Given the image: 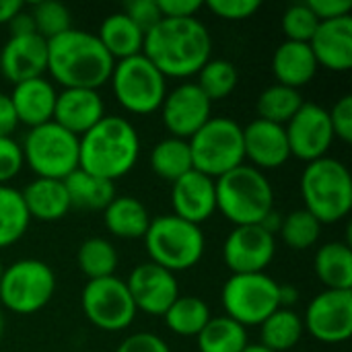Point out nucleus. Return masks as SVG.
Listing matches in <instances>:
<instances>
[{"label":"nucleus","mask_w":352,"mask_h":352,"mask_svg":"<svg viewBox=\"0 0 352 352\" xmlns=\"http://www.w3.org/2000/svg\"><path fill=\"white\" fill-rule=\"evenodd\" d=\"M142 54L165 78H188L212 58V37L198 19H161L144 33Z\"/></svg>","instance_id":"f257e3e1"},{"label":"nucleus","mask_w":352,"mask_h":352,"mask_svg":"<svg viewBox=\"0 0 352 352\" xmlns=\"http://www.w3.org/2000/svg\"><path fill=\"white\" fill-rule=\"evenodd\" d=\"M116 60L95 33L70 29L47 41V72L62 89H95L109 82Z\"/></svg>","instance_id":"f03ea898"},{"label":"nucleus","mask_w":352,"mask_h":352,"mask_svg":"<svg viewBox=\"0 0 352 352\" xmlns=\"http://www.w3.org/2000/svg\"><path fill=\"white\" fill-rule=\"evenodd\" d=\"M140 157V136L130 120L105 116L78 138V169L107 182L128 175Z\"/></svg>","instance_id":"7ed1b4c3"},{"label":"nucleus","mask_w":352,"mask_h":352,"mask_svg":"<svg viewBox=\"0 0 352 352\" xmlns=\"http://www.w3.org/2000/svg\"><path fill=\"white\" fill-rule=\"evenodd\" d=\"M303 208L322 225L340 223L351 214L352 175L349 167L332 157L305 165L301 173Z\"/></svg>","instance_id":"20e7f679"},{"label":"nucleus","mask_w":352,"mask_h":352,"mask_svg":"<svg viewBox=\"0 0 352 352\" xmlns=\"http://www.w3.org/2000/svg\"><path fill=\"white\" fill-rule=\"evenodd\" d=\"M217 182V210L235 227L260 225L274 210V190L266 173L239 165Z\"/></svg>","instance_id":"39448f33"},{"label":"nucleus","mask_w":352,"mask_h":352,"mask_svg":"<svg viewBox=\"0 0 352 352\" xmlns=\"http://www.w3.org/2000/svg\"><path fill=\"white\" fill-rule=\"evenodd\" d=\"M142 239L151 258L148 262L173 274L194 268L202 260L206 250L202 229L175 214H163L153 219Z\"/></svg>","instance_id":"423d86ee"},{"label":"nucleus","mask_w":352,"mask_h":352,"mask_svg":"<svg viewBox=\"0 0 352 352\" xmlns=\"http://www.w3.org/2000/svg\"><path fill=\"white\" fill-rule=\"evenodd\" d=\"M109 82L116 101L134 116L159 111L169 91L167 78L144 54L116 62Z\"/></svg>","instance_id":"0eeeda50"},{"label":"nucleus","mask_w":352,"mask_h":352,"mask_svg":"<svg viewBox=\"0 0 352 352\" xmlns=\"http://www.w3.org/2000/svg\"><path fill=\"white\" fill-rule=\"evenodd\" d=\"M188 144L194 169L212 179H219L245 163L243 126L231 118H210Z\"/></svg>","instance_id":"6e6552de"},{"label":"nucleus","mask_w":352,"mask_h":352,"mask_svg":"<svg viewBox=\"0 0 352 352\" xmlns=\"http://www.w3.org/2000/svg\"><path fill=\"white\" fill-rule=\"evenodd\" d=\"M21 148L23 161L35 177L66 179L78 169V136L56 122L29 128Z\"/></svg>","instance_id":"1a4fd4ad"},{"label":"nucleus","mask_w":352,"mask_h":352,"mask_svg":"<svg viewBox=\"0 0 352 352\" xmlns=\"http://www.w3.org/2000/svg\"><path fill=\"white\" fill-rule=\"evenodd\" d=\"M56 293V274L50 264L25 258L4 268L0 278V305L16 316L41 311Z\"/></svg>","instance_id":"9d476101"},{"label":"nucleus","mask_w":352,"mask_h":352,"mask_svg":"<svg viewBox=\"0 0 352 352\" xmlns=\"http://www.w3.org/2000/svg\"><path fill=\"white\" fill-rule=\"evenodd\" d=\"M278 291L280 285L266 272L231 274L221 291L225 316L241 324L245 330L260 326L280 307Z\"/></svg>","instance_id":"9b49d317"},{"label":"nucleus","mask_w":352,"mask_h":352,"mask_svg":"<svg viewBox=\"0 0 352 352\" xmlns=\"http://www.w3.org/2000/svg\"><path fill=\"white\" fill-rule=\"evenodd\" d=\"M85 318L103 332H122L136 320V305L128 293L126 280L118 276L87 280L80 293Z\"/></svg>","instance_id":"f8f14e48"},{"label":"nucleus","mask_w":352,"mask_h":352,"mask_svg":"<svg viewBox=\"0 0 352 352\" xmlns=\"http://www.w3.org/2000/svg\"><path fill=\"white\" fill-rule=\"evenodd\" d=\"M301 320L305 332L318 342H346L352 334V291H322L309 301Z\"/></svg>","instance_id":"ddd939ff"},{"label":"nucleus","mask_w":352,"mask_h":352,"mask_svg":"<svg viewBox=\"0 0 352 352\" xmlns=\"http://www.w3.org/2000/svg\"><path fill=\"white\" fill-rule=\"evenodd\" d=\"M291 157L311 163L328 157L334 144V130L330 124L328 109L318 103H303L301 109L285 126Z\"/></svg>","instance_id":"4468645a"},{"label":"nucleus","mask_w":352,"mask_h":352,"mask_svg":"<svg viewBox=\"0 0 352 352\" xmlns=\"http://www.w3.org/2000/svg\"><path fill=\"white\" fill-rule=\"evenodd\" d=\"M159 111L169 136L190 140L212 118V101L196 82H182L167 91Z\"/></svg>","instance_id":"2eb2a0df"},{"label":"nucleus","mask_w":352,"mask_h":352,"mask_svg":"<svg viewBox=\"0 0 352 352\" xmlns=\"http://www.w3.org/2000/svg\"><path fill=\"white\" fill-rule=\"evenodd\" d=\"M276 256V237L260 225L233 227L223 245V260L231 274L264 272Z\"/></svg>","instance_id":"dca6fc26"},{"label":"nucleus","mask_w":352,"mask_h":352,"mask_svg":"<svg viewBox=\"0 0 352 352\" xmlns=\"http://www.w3.org/2000/svg\"><path fill=\"white\" fill-rule=\"evenodd\" d=\"M126 287L136 305V311L157 318H163L179 297L175 274L153 262L138 264L126 278Z\"/></svg>","instance_id":"f3484780"},{"label":"nucleus","mask_w":352,"mask_h":352,"mask_svg":"<svg viewBox=\"0 0 352 352\" xmlns=\"http://www.w3.org/2000/svg\"><path fill=\"white\" fill-rule=\"evenodd\" d=\"M47 72V41L37 35H10L0 50V74L19 85Z\"/></svg>","instance_id":"a211bd4d"},{"label":"nucleus","mask_w":352,"mask_h":352,"mask_svg":"<svg viewBox=\"0 0 352 352\" xmlns=\"http://www.w3.org/2000/svg\"><path fill=\"white\" fill-rule=\"evenodd\" d=\"M171 208L175 217L200 227L217 212V182L196 169L188 171L171 184Z\"/></svg>","instance_id":"6ab92c4d"},{"label":"nucleus","mask_w":352,"mask_h":352,"mask_svg":"<svg viewBox=\"0 0 352 352\" xmlns=\"http://www.w3.org/2000/svg\"><path fill=\"white\" fill-rule=\"evenodd\" d=\"M243 155L252 167L280 169L291 159V148L287 140L285 126L256 118L243 128Z\"/></svg>","instance_id":"aec40b11"},{"label":"nucleus","mask_w":352,"mask_h":352,"mask_svg":"<svg viewBox=\"0 0 352 352\" xmlns=\"http://www.w3.org/2000/svg\"><path fill=\"white\" fill-rule=\"evenodd\" d=\"M105 103L95 89H62L58 91L54 120L58 126L74 136L87 134L105 118Z\"/></svg>","instance_id":"412c9836"},{"label":"nucleus","mask_w":352,"mask_h":352,"mask_svg":"<svg viewBox=\"0 0 352 352\" xmlns=\"http://www.w3.org/2000/svg\"><path fill=\"white\" fill-rule=\"evenodd\" d=\"M320 68L349 72L352 68V16L322 21L309 41Z\"/></svg>","instance_id":"4be33fe9"},{"label":"nucleus","mask_w":352,"mask_h":352,"mask_svg":"<svg viewBox=\"0 0 352 352\" xmlns=\"http://www.w3.org/2000/svg\"><path fill=\"white\" fill-rule=\"evenodd\" d=\"M8 97H10V105L16 116V122L27 128H35L54 120L58 91H56V85L47 80L45 76L14 85Z\"/></svg>","instance_id":"5701e85b"},{"label":"nucleus","mask_w":352,"mask_h":352,"mask_svg":"<svg viewBox=\"0 0 352 352\" xmlns=\"http://www.w3.org/2000/svg\"><path fill=\"white\" fill-rule=\"evenodd\" d=\"M21 196L31 221L35 219L41 223H54L64 219L72 208L64 179L35 177L25 186Z\"/></svg>","instance_id":"b1692460"},{"label":"nucleus","mask_w":352,"mask_h":352,"mask_svg":"<svg viewBox=\"0 0 352 352\" xmlns=\"http://www.w3.org/2000/svg\"><path fill=\"white\" fill-rule=\"evenodd\" d=\"M318 62L309 47V43L299 41H283L272 56V74L278 85L301 89L314 80L318 74Z\"/></svg>","instance_id":"393cba45"},{"label":"nucleus","mask_w":352,"mask_h":352,"mask_svg":"<svg viewBox=\"0 0 352 352\" xmlns=\"http://www.w3.org/2000/svg\"><path fill=\"white\" fill-rule=\"evenodd\" d=\"M151 221L146 206L132 196H116L103 210L105 229L120 239H142Z\"/></svg>","instance_id":"a878e982"},{"label":"nucleus","mask_w":352,"mask_h":352,"mask_svg":"<svg viewBox=\"0 0 352 352\" xmlns=\"http://www.w3.org/2000/svg\"><path fill=\"white\" fill-rule=\"evenodd\" d=\"M314 270L330 291H352V250L349 241H330L318 248Z\"/></svg>","instance_id":"bb28decb"},{"label":"nucleus","mask_w":352,"mask_h":352,"mask_svg":"<svg viewBox=\"0 0 352 352\" xmlns=\"http://www.w3.org/2000/svg\"><path fill=\"white\" fill-rule=\"evenodd\" d=\"M95 35L116 62L142 54L144 33L122 10L107 14Z\"/></svg>","instance_id":"cd10ccee"},{"label":"nucleus","mask_w":352,"mask_h":352,"mask_svg":"<svg viewBox=\"0 0 352 352\" xmlns=\"http://www.w3.org/2000/svg\"><path fill=\"white\" fill-rule=\"evenodd\" d=\"M305 334L303 320L295 309L278 307L260 324V344L272 352L293 351Z\"/></svg>","instance_id":"c85d7f7f"},{"label":"nucleus","mask_w":352,"mask_h":352,"mask_svg":"<svg viewBox=\"0 0 352 352\" xmlns=\"http://www.w3.org/2000/svg\"><path fill=\"white\" fill-rule=\"evenodd\" d=\"M70 204L82 210H105L107 204L118 196L116 186L107 179H101L97 175H91L82 169L72 171L64 179Z\"/></svg>","instance_id":"c756f323"},{"label":"nucleus","mask_w":352,"mask_h":352,"mask_svg":"<svg viewBox=\"0 0 352 352\" xmlns=\"http://www.w3.org/2000/svg\"><path fill=\"white\" fill-rule=\"evenodd\" d=\"M210 318L212 316L208 303L196 295H179L163 316L167 328L184 338H196L210 322Z\"/></svg>","instance_id":"7c9ffc66"},{"label":"nucleus","mask_w":352,"mask_h":352,"mask_svg":"<svg viewBox=\"0 0 352 352\" xmlns=\"http://www.w3.org/2000/svg\"><path fill=\"white\" fill-rule=\"evenodd\" d=\"M151 169L157 177L173 184L182 175L194 169L190 144L184 138L167 136L157 142L151 151Z\"/></svg>","instance_id":"2f4dec72"},{"label":"nucleus","mask_w":352,"mask_h":352,"mask_svg":"<svg viewBox=\"0 0 352 352\" xmlns=\"http://www.w3.org/2000/svg\"><path fill=\"white\" fill-rule=\"evenodd\" d=\"M200 352H243L250 344L248 330L227 316L210 318L204 330L196 336Z\"/></svg>","instance_id":"473e14b6"},{"label":"nucleus","mask_w":352,"mask_h":352,"mask_svg":"<svg viewBox=\"0 0 352 352\" xmlns=\"http://www.w3.org/2000/svg\"><path fill=\"white\" fill-rule=\"evenodd\" d=\"M303 97L301 91L285 87V85H270L266 87L258 101H256V111L260 120L278 124V126H287L291 122V118L301 109L303 105Z\"/></svg>","instance_id":"72a5a7b5"},{"label":"nucleus","mask_w":352,"mask_h":352,"mask_svg":"<svg viewBox=\"0 0 352 352\" xmlns=\"http://www.w3.org/2000/svg\"><path fill=\"white\" fill-rule=\"evenodd\" d=\"M120 256L111 241L103 237H89L80 243L76 254V264L89 280L116 276Z\"/></svg>","instance_id":"f704fd0d"},{"label":"nucleus","mask_w":352,"mask_h":352,"mask_svg":"<svg viewBox=\"0 0 352 352\" xmlns=\"http://www.w3.org/2000/svg\"><path fill=\"white\" fill-rule=\"evenodd\" d=\"M29 214L23 204L21 190L0 186V250L14 245L29 229Z\"/></svg>","instance_id":"c9c22d12"},{"label":"nucleus","mask_w":352,"mask_h":352,"mask_svg":"<svg viewBox=\"0 0 352 352\" xmlns=\"http://www.w3.org/2000/svg\"><path fill=\"white\" fill-rule=\"evenodd\" d=\"M239 82L237 66L225 58H210L198 72V87L210 101L227 99Z\"/></svg>","instance_id":"e433bc0d"},{"label":"nucleus","mask_w":352,"mask_h":352,"mask_svg":"<svg viewBox=\"0 0 352 352\" xmlns=\"http://www.w3.org/2000/svg\"><path fill=\"white\" fill-rule=\"evenodd\" d=\"M322 227L324 225L314 214H309L305 208H297L283 219L278 235L293 252H305L309 248H316L322 237Z\"/></svg>","instance_id":"4c0bfd02"},{"label":"nucleus","mask_w":352,"mask_h":352,"mask_svg":"<svg viewBox=\"0 0 352 352\" xmlns=\"http://www.w3.org/2000/svg\"><path fill=\"white\" fill-rule=\"evenodd\" d=\"M29 12L33 16L37 35H41L45 41L72 29V14L62 2H56V0L35 2L29 8Z\"/></svg>","instance_id":"58836bf2"},{"label":"nucleus","mask_w":352,"mask_h":352,"mask_svg":"<svg viewBox=\"0 0 352 352\" xmlns=\"http://www.w3.org/2000/svg\"><path fill=\"white\" fill-rule=\"evenodd\" d=\"M318 25H320V19L314 14V10L307 6V2L291 4L283 12V19H280V27H283L287 41L309 43Z\"/></svg>","instance_id":"ea45409f"},{"label":"nucleus","mask_w":352,"mask_h":352,"mask_svg":"<svg viewBox=\"0 0 352 352\" xmlns=\"http://www.w3.org/2000/svg\"><path fill=\"white\" fill-rule=\"evenodd\" d=\"M23 148L12 136L0 138V186H8L23 169Z\"/></svg>","instance_id":"a19ab883"},{"label":"nucleus","mask_w":352,"mask_h":352,"mask_svg":"<svg viewBox=\"0 0 352 352\" xmlns=\"http://www.w3.org/2000/svg\"><path fill=\"white\" fill-rule=\"evenodd\" d=\"M204 6L214 16H221L225 21H245L260 10L262 2L260 0H208Z\"/></svg>","instance_id":"79ce46f5"},{"label":"nucleus","mask_w":352,"mask_h":352,"mask_svg":"<svg viewBox=\"0 0 352 352\" xmlns=\"http://www.w3.org/2000/svg\"><path fill=\"white\" fill-rule=\"evenodd\" d=\"M122 12L142 31H151L163 16H161V10H159V4L157 0H130L124 4Z\"/></svg>","instance_id":"37998d69"},{"label":"nucleus","mask_w":352,"mask_h":352,"mask_svg":"<svg viewBox=\"0 0 352 352\" xmlns=\"http://www.w3.org/2000/svg\"><path fill=\"white\" fill-rule=\"evenodd\" d=\"M330 124L334 130V138L342 142H352V95H342L332 109H328Z\"/></svg>","instance_id":"c03bdc74"},{"label":"nucleus","mask_w":352,"mask_h":352,"mask_svg":"<svg viewBox=\"0 0 352 352\" xmlns=\"http://www.w3.org/2000/svg\"><path fill=\"white\" fill-rule=\"evenodd\" d=\"M116 352H171L169 344L153 332H134L122 340Z\"/></svg>","instance_id":"a18cd8bd"},{"label":"nucleus","mask_w":352,"mask_h":352,"mask_svg":"<svg viewBox=\"0 0 352 352\" xmlns=\"http://www.w3.org/2000/svg\"><path fill=\"white\" fill-rule=\"evenodd\" d=\"M157 4L163 19H192L204 8L200 0H157Z\"/></svg>","instance_id":"49530a36"},{"label":"nucleus","mask_w":352,"mask_h":352,"mask_svg":"<svg viewBox=\"0 0 352 352\" xmlns=\"http://www.w3.org/2000/svg\"><path fill=\"white\" fill-rule=\"evenodd\" d=\"M307 6L322 21H332L340 16H349L352 10L351 0H307Z\"/></svg>","instance_id":"de8ad7c7"},{"label":"nucleus","mask_w":352,"mask_h":352,"mask_svg":"<svg viewBox=\"0 0 352 352\" xmlns=\"http://www.w3.org/2000/svg\"><path fill=\"white\" fill-rule=\"evenodd\" d=\"M16 126H19V122H16V116L12 111L10 97L6 93H0V138L12 136Z\"/></svg>","instance_id":"09e8293b"},{"label":"nucleus","mask_w":352,"mask_h":352,"mask_svg":"<svg viewBox=\"0 0 352 352\" xmlns=\"http://www.w3.org/2000/svg\"><path fill=\"white\" fill-rule=\"evenodd\" d=\"M8 29H10V35H31V33H37L33 16H31L29 8H25V6L10 19Z\"/></svg>","instance_id":"8fccbe9b"},{"label":"nucleus","mask_w":352,"mask_h":352,"mask_svg":"<svg viewBox=\"0 0 352 352\" xmlns=\"http://www.w3.org/2000/svg\"><path fill=\"white\" fill-rule=\"evenodd\" d=\"M23 8V2L19 0H0V25H8L10 19Z\"/></svg>","instance_id":"3c124183"},{"label":"nucleus","mask_w":352,"mask_h":352,"mask_svg":"<svg viewBox=\"0 0 352 352\" xmlns=\"http://www.w3.org/2000/svg\"><path fill=\"white\" fill-rule=\"evenodd\" d=\"M278 297H280V307L293 309V305L299 301V291L293 285H280Z\"/></svg>","instance_id":"603ef678"},{"label":"nucleus","mask_w":352,"mask_h":352,"mask_svg":"<svg viewBox=\"0 0 352 352\" xmlns=\"http://www.w3.org/2000/svg\"><path fill=\"white\" fill-rule=\"evenodd\" d=\"M283 219H285V217L274 208L270 214H266V217H264V221L260 223V227H262V229H266L270 235H276V233L280 231V227H283Z\"/></svg>","instance_id":"864d4df0"},{"label":"nucleus","mask_w":352,"mask_h":352,"mask_svg":"<svg viewBox=\"0 0 352 352\" xmlns=\"http://www.w3.org/2000/svg\"><path fill=\"white\" fill-rule=\"evenodd\" d=\"M243 352H272V351L264 349L262 344H248V346H245V351H243Z\"/></svg>","instance_id":"5fc2aeb1"},{"label":"nucleus","mask_w":352,"mask_h":352,"mask_svg":"<svg viewBox=\"0 0 352 352\" xmlns=\"http://www.w3.org/2000/svg\"><path fill=\"white\" fill-rule=\"evenodd\" d=\"M4 334V314H2V307H0V338Z\"/></svg>","instance_id":"6e6d98bb"},{"label":"nucleus","mask_w":352,"mask_h":352,"mask_svg":"<svg viewBox=\"0 0 352 352\" xmlns=\"http://www.w3.org/2000/svg\"><path fill=\"white\" fill-rule=\"evenodd\" d=\"M2 272H4V266H2V262H0V278H2Z\"/></svg>","instance_id":"4d7b16f0"}]
</instances>
